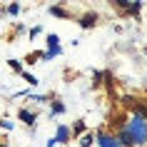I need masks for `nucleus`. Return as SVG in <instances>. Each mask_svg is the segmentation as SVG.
I'll return each instance as SVG.
<instances>
[{
    "instance_id": "f257e3e1",
    "label": "nucleus",
    "mask_w": 147,
    "mask_h": 147,
    "mask_svg": "<svg viewBox=\"0 0 147 147\" xmlns=\"http://www.w3.org/2000/svg\"><path fill=\"white\" fill-rule=\"evenodd\" d=\"M127 130H130L135 145H147V120L140 110H135L132 117L127 120Z\"/></svg>"
},
{
    "instance_id": "f03ea898",
    "label": "nucleus",
    "mask_w": 147,
    "mask_h": 147,
    "mask_svg": "<svg viewBox=\"0 0 147 147\" xmlns=\"http://www.w3.org/2000/svg\"><path fill=\"white\" fill-rule=\"evenodd\" d=\"M60 38L57 35H47V50H45V60H50V57H55V55H60Z\"/></svg>"
},
{
    "instance_id": "7ed1b4c3",
    "label": "nucleus",
    "mask_w": 147,
    "mask_h": 147,
    "mask_svg": "<svg viewBox=\"0 0 147 147\" xmlns=\"http://www.w3.org/2000/svg\"><path fill=\"white\" fill-rule=\"evenodd\" d=\"M97 145L100 147H122L120 140L115 135H107V132H97Z\"/></svg>"
},
{
    "instance_id": "20e7f679",
    "label": "nucleus",
    "mask_w": 147,
    "mask_h": 147,
    "mask_svg": "<svg viewBox=\"0 0 147 147\" xmlns=\"http://www.w3.org/2000/svg\"><path fill=\"white\" fill-rule=\"evenodd\" d=\"M117 140H120V145H122V147H132V145H135V140H132V135H130V130H127V127H120Z\"/></svg>"
},
{
    "instance_id": "39448f33",
    "label": "nucleus",
    "mask_w": 147,
    "mask_h": 147,
    "mask_svg": "<svg viewBox=\"0 0 147 147\" xmlns=\"http://www.w3.org/2000/svg\"><path fill=\"white\" fill-rule=\"evenodd\" d=\"M18 117H20L23 122H28V125H30V127H32V125H35V120H38V117L32 115L30 110H20V112H18Z\"/></svg>"
},
{
    "instance_id": "423d86ee",
    "label": "nucleus",
    "mask_w": 147,
    "mask_h": 147,
    "mask_svg": "<svg viewBox=\"0 0 147 147\" xmlns=\"http://www.w3.org/2000/svg\"><path fill=\"white\" fill-rule=\"evenodd\" d=\"M95 23H97V15H95V13H87V15L80 18V25H82V28H92Z\"/></svg>"
},
{
    "instance_id": "0eeeda50",
    "label": "nucleus",
    "mask_w": 147,
    "mask_h": 147,
    "mask_svg": "<svg viewBox=\"0 0 147 147\" xmlns=\"http://www.w3.org/2000/svg\"><path fill=\"white\" fill-rule=\"evenodd\" d=\"M55 140H57V142H67V140H70V130L65 127V125H60V127H57V135H55Z\"/></svg>"
},
{
    "instance_id": "6e6552de",
    "label": "nucleus",
    "mask_w": 147,
    "mask_h": 147,
    "mask_svg": "<svg viewBox=\"0 0 147 147\" xmlns=\"http://www.w3.org/2000/svg\"><path fill=\"white\" fill-rule=\"evenodd\" d=\"M50 13H53L55 18H67V15H70L67 10H65V8H60V5H53V8H50Z\"/></svg>"
},
{
    "instance_id": "1a4fd4ad",
    "label": "nucleus",
    "mask_w": 147,
    "mask_h": 147,
    "mask_svg": "<svg viewBox=\"0 0 147 147\" xmlns=\"http://www.w3.org/2000/svg\"><path fill=\"white\" fill-rule=\"evenodd\" d=\"M50 112H53V115H62V112H65V105H62V102H53V110H50Z\"/></svg>"
},
{
    "instance_id": "9d476101",
    "label": "nucleus",
    "mask_w": 147,
    "mask_h": 147,
    "mask_svg": "<svg viewBox=\"0 0 147 147\" xmlns=\"http://www.w3.org/2000/svg\"><path fill=\"white\" fill-rule=\"evenodd\" d=\"M8 65L15 70V72H20V75H23V62H20V60H8Z\"/></svg>"
},
{
    "instance_id": "9b49d317",
    "label": "nucleus",
    "mask_w": 147,
    "mask_h": 147,
    "mask_svg": "<svg viewBox=\"0 0 147 147\" xmlns=\"http://www.w3.org/2000/svg\"><path fill=\"white\" fill-rule=\"evenodd\" d=\"M80 147H92V135H82V140H80Z\"/></svg>"
},
{
    "instance_id": "f8f14e48",
    "label": "nucleus",
    "mask_w": 147,
    "mask_h": 147,
    "mask_svg": "<svg viewBox=\"0 0 147 147\" xmlns=\"http://www.w3.org/2000/svg\"><path fill=\"white\" fill-rule=\"evenodd\" d=\"M85 132V120H78L75 122V135H82Z\"/></svg>"
},
{
    "instance_id": "ddd939ff",
    "label": "nucleus",
    "mask_w": 147,
    "mask_h": 147,
    "mask_svg": "<svg viewBox=\"0 0 147 147\" xmlns=\"http://www.w3.org/2000/svg\"><path fill=\"white\" fill-rule=\"evenodd\" d=\"M23 78H25V80H28V82H30V85H32V87L38 85V78H35V75H30V72H23Z\"/></svg>"
},
{
    "instance_id": "4468645a",
    "label": "nucleus",
    "mask_w": 147,
    "mask_h": 147,
    "mask_svg": "<svg viewBox=\"0 0 147 147\" xmlns=\"http://www.w3.org/2000/svg\"><path fill=\"white\" fill-rule=\"evenodd\" d=\"M135 110H140V112L145 115V120H147V102H137V105H135Z\"/></svg>"
},
{
    "instance_id": "2eb2a0df",
    "label": "nucleus",
    "mask_w": 147,
    "mask_h": 147,
    "mask_svg": "<svg viewBox=\"0 0 147 147\" xmlns=\"http://www.w3.org/2000/svg\"><path fill=\"white\" fill-rule=\"evenodd\" d=\"M8 13H10V15H18V13H20V5H15V3L8 5Z\"/></svg>"
},
{
    "instance_id": "dca6fc26",
    "label": "nucleus",
    "mask_w": 147,
    "mask_h": 147,
    "mask_svg": "<svg viewBox=\"0 0 147 147\" xmlns=\"http://www.w3.org/2000/svg\"><path fill=\"white\" fill-rule=\"evenodd\" d=\"M55 145H60V142H57L55 137H50V140H47V147H55Z\"/></svg>"
},
{
    "instance_id": "f3484780",
    "label": "nucleus",
    "mask_w": 147,
    "mask_h": 147,
    "mask_svg": "<svg viewBox=\"0 0 147 147\" xmlns=\"http://www.w3.org/2000/svg\"><path fill=\"white\" fill-rule=\"evenodd\" d=\"M3 147H8V145H3Z\"/></svg>"
}]
</instances>
